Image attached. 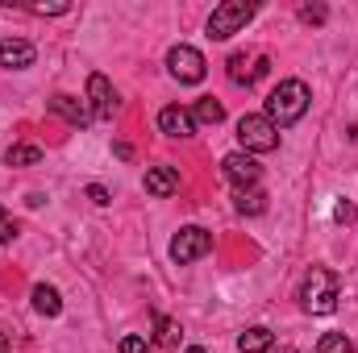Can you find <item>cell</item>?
<instances>
[{"instance_id":"6da1fadb","label":"cell","mask_w":358,"mask_h":353,"mask_svg":"<svg viewBox=\"0 0 358 353\" xmlns=\"http://www.w3.org/2000/svg\"><path fill=\"white\" fill-rule=\"evenodd\" d=\"M296 299H300V308H304L308 316H329V312H338V299H342V278H338L329 266H313V270L300 278Z\"/></svg>"},{"instance_id":"7a4b0ae2","label":"cell","mask_w":358,"mask_h":353,"mask_svg":"<svg viewBox=\"0 0 358 353\" xmlns=\"http://www.w3.org/2000/svg\"><path fill=\"white\" fill-rule=\"evenodd\" d=\"M308 104H313V91H308L304 80H279V88H271V96H267L263 117L275 129H287V125H296L308 112Z\"/></svg>"},{"instance_id":"3957f363","label":"cell","mask_w":358,"mask_h":353,"mask_svg":"<svg viewBox=\"0 0 358 353\" xmlns=\"http://www.w3.org/2000/svg\"><path fill=\"white\" fill-rule=\"evenodd\" d=\"M255 13H259L255 0H225V4H217L213 17H208V38H213V42H229L234 33H242V29L250 25Z\"/></svg>"},{"instance_id":"277c9868","label":"cell","mask_w":358,"mask_h":353,"mask_svg":"<svg viewBox=\"0 0 358 353\" xmlns=\"http://www.w3.org/2000/svg\"><path fill=\"white\" fill-rule=\"evenodd\" d=\"M238 142H242V154H271L279 150V129L263 112H246L238 121Z\"/></svg>"},{"instance_id":"5b68a950","label":"cell","mask_w":358,"mask_h":353,"mask_svg":"<svg viewBox=\"0 0 358 353\" xmlns=\"http://www.w3.org/2000/svg\"><path fill=\"white\" fill-rule=\"evenodd\" d=\"M208 250H213V233H208V229H200V225H183L176 237H171V262H176V266L200 262Z\"/></svg>"},{"instance_id":"8992f818","label":"cell","mask_w":358,"mask_h":353,"mask_svg":"<svg viewBox=\"0 0 358 353\" xmlns=\"http://www.w3.org/2000/svg\"><path fill=\"white\" fill-rule=\"evenodd\" d=\"M167 71H171V80H179V84H200L208 75V63H204V54L196 46L179 42V46L167 50Z\"/></svg>"},{"instance_id":"52a82bcc","label":"cell","mask_w":358,"mask_h":353,"mask_svg":"<svg viewBox=\"0 0 358 353\" xmlns=\"http://www.w3.org/2000/svg\"><path fill=\"white\" fill-rule=\"evenodd\" d=\"M88 108L96 121H113L117 112H121V96H117V88L96 71V75H88Z\"/></svg>"},{"instance_id":"ba28073f","label":"cell","mask_w":358,"mask_h":353,"mask_svg":"<svg viewBox=\"0 0 358 353\" xmlns=\"http://www.w3.org/2000/svg\"><path fill=\"white\" fill-rule=\"evenodd\" d=\"M221 175L229 179L234 187H259V179H263V167L255 163V154H225L221 158Z\"/></svg>"},{"instance_id":"9c48e42d","label":"cell","mask_w":358,"mask_h":353,"mask_svg":"<svg viewBox=\"0 0 358 353\" xmlns=\"http://www.w3.org/2000/svg\"><path fill=\"white\" fill-rule=\"evenodd\" d=\"M46 104H50V112H55V117H63V121H67V125H76V129H84V125L96 121V117H92V108H88V100H80V96L59 91V96H50Z\"/></svg>"},{"instance_id":"30bf717a","label":"cell","mask_w":358,"mask_h":353,"mask_svg":"<svg viewBox=\"0 0 358 353\" xmlns=\"http://www.w3.org/2000/svg\"><path fill=\"white\" fill-rule=\"evenodd\" d=\"M159 129H163L167 137L183 142V137L196 133V117H192V108H183V104H167V108L159 112Z\"/></svg>"},{"instance_id":"8fae6325","label":"cell","mask_w":358,"mask_h":353,"mask_svg":"<svg viewBox=\"0 0 358 353\" xmlns=\"http://www.w3.org/2000/svg\"><path fill=\"white\" fill-rule=\"evenodd\" d=\"M34 59H38L34 42H25V38H4V42H0V67L25 71V67H34Z\"/></svg>"},{"instance_id":"7c38bea8","label":"cell","mask_w":358,"mask_h":353,"mask_svg":"<svg viewBox=\"0 0 358 353\" xmlns=\"http://www.w3.org/2000/svg\"><path fill=\"white\" fill-rule=\"evenodd\" d=\"M146 191H150L155 200L176 195L179 191V171L176 167H150V171H146Z\"/></svg>"},{"instance_id":"4fadbf2b","label":"cell","mask_w":358,"mask_h":353,"mask_svg":"<svg viewBox=\"0 0 358 353\" xmlns=\"http://www.w3.org/2000/svg\"><path fill=\"white\" fill-rule=\"evenodd\" d=\"M234 208L242 216H263L267 212V191L263 187H238L234 191Z\"/></svg>"},{"instance_id":"5bb4252c","label":"cell","mask_w":358,"mask_h":353,"mask_svg":"<svg viewBox=\"0 0 358 353\" xmlns=\"http://www.w3.org/2000/svg\"><path fill=\"white\" fill-rule=\"evenodd\" d=\"M238 350L242 353H271L275 350V333H271L267 324H255V329H246L238 337Z\"/></svg>"},{"instance_id":"9a60e30c","label":"cell","mask_w":358,"mask_h":353,"mask_svg":"<svg viewBox=\"0 0 358 353\" xmlns=\"http://www.w3.org/2000/svg\"><path fill=\"white\" fill-rule=\"evenodd\" d=\"M34 312H38V316H59V312H63V295H59V287L38 283V287H34Z\"/></svg>"},{"instance_id":"2e32d148","label":"cell","mask_w":358,"mask_h":353,"mask_svg":"<svg viewBox=\"0 0 358 353\" xmlns=\"http://www.w3.org/2000/svg\"><path fill=\"white\" fill-rule=\"evenodd\" d=\"M192 117H196V125H221L225 121V104L213 100V96H200L196 108H192Z\"/></svg>"},{"instance_id":"e0dca14e","label":"cell","mask_w":358,"mask_h":353,"mask_svg":"<svg viewBox=\"0 0 358 353\" xmlns=\"http://www.w3.org/2000/svg\"><path fill=\"white\" fill-rule=\"evenodd\" d=\"M179 337H183V329H179L171 316H159V320H155V345H159V350H176Z\"/></svg>"},{"instance_id":"ac0fdd59","label":"cell","mask_w":358,"mask_h":353,"mask_svg":"<svg viewBox=\"0 0 358 353\" xmlns=\"http://www.w3.org/2000/svg\"><path fill=\"white\" fill-rule=\"evenodd\" d=\"M4 163H8V167H38V163H42V146H25V142H17V146H8Z\"/></svg>"},{"instance_id":"d6986e66","label":"cell","mask_w":358,"mask_h":353,"mask_svg":"<svg viewBox=\"0 0 358 353\" xmlns=\"http://www.w3.org/2000/svg\"><path fill=\"white\" fill-rule=\"evenodd\" d=\"M317 353H355V345H350L346 333H325L321 345H317Z\"/></svg>"},{"instance_id":"ffe728a7","label":"cell","mask_w":358,"mask_h":353,"mask_svg":"<svg viewBox=\"0 0 358 353\" xmlns=\"http://www.w3.org/2000/svg\"><path fill=\"white\" fill-rule=\"evenodd\" d=\"M229 80H234V84H246V88L255 84V75L246 71V54H234V59H229Z\"/></svg>"},{"instance_id":"44dd1931","label":"cell","mask_w":358,"mask_h":353,"mask_svg":"<svg viewBox=\"0 0 358 353\" xmlns=\"http://www.w3.org/2000/svg\"><path fill=\"white\" fill-rule=\"evenodd\" d=\"M325 17H329L325 4H300V21L304 25H325Z\"/></svg>"},{"instance_id":"7402d4cb","label":"cell","mask_w":358,"mask_h":353,"mask_svg":"<svg viewBox=\"0 0 358 353\" xmlns=\"http://www.w3.org/2000/svg\"><path fill=\"white\" fill-rule=\"evenodd\" d=\"M71 4L67 0H59V4H29V13H38V17H63Z\"/></svg>"},{"instance_id":"603a6c76","label":"cell","mask_w":358,"mask_h":353,"mask_svg":"<svg viewBox=\"0 0 358 353\" xmlns=\"http://www.w3.org/2000/svg\"><path fill=\"white\" fill-rule=\"evenodd\" d=\"M13 237H17V220L8 212H0V246H8Z\"/></svg>"},{"instance_id":"cb8c5ba5","label":"cell","mask_w":358,"mask_h":353,"mask_svg":"<svg viewBox=\"0 0 358 353\" xmlns=\"http://www.w3.org/2000/svg\"><path fill=\"white\" fill-rule=\"evenodd\" d=\"M121 353H146V337H138V333L125 337V341H121Z\"/></svg>"},{"instance_id":"d4e9b609","label":"cell","mask_w":358,"mask_h":353,"mask_svg":"<svg viewBox=\"0 0 358 353\" xmlns=\"http://www.w3.org/2000/svg\"><path fill=\"white\" fill-rule=\"evenodd\" d=\"M88 200H92V204H100V208H104V204H108V187L92 183V187H88Z\"/></svg>"},{"instance_id":"484cf974","label":"cell","mask_w":358,"mask_h":353,"mask_svg":"<svg viewBox=\"0 0 358 353\" xmlns=\"http://www.w3.org/2000/svg\"><path fill=\"white\" fill-rule=\"evenodd\" d=\"M0 353H8V337L4 333H0Z\"/></svg>"},{"instance_id":"4316f807","label":"cell","mask_w":358,"mask_h":353,"mask_svg":"<svg viewBox=\"0 0 358 353\" xmlns=\"http://www.w3.org/2000/svg\"><path fill=\"white\" fill-rule=\"evenodd\" d=\"M275 353H296V350H292V345H283V350H275Z\"/></svg>"}]
</instances>
